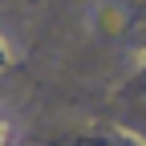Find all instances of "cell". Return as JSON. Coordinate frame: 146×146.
<instances>
[{
    "label": "cell",
    "mask_w": 146,
    "mask_h": 146,
    "mask_svg": "<svg viewBox=\"0 0 146 146\" xmlns=\"http://www.w3.org/2000/svg\"><path fill=\"white\" fill-rule=\"evenodd\" d=\"M8 138H12V126H8L4 118H0V146H8Z\"/></svg>",
    "instance_id": "1"
},
{
    "label": "cell",
    "mask_w": 146,
    "mask_h": 146,
    "mask_svg": "<svg viewBox=\"0 0 146 146\" xmlns=\"http://www.w3.org/2000/svg\"><path fill=\"white\" fill-rule=\"evenodd\" d=\"M8 65V45H4V36H0V69Z\"/></svg>",
    "instance_id": "2"
}]
</instances>
